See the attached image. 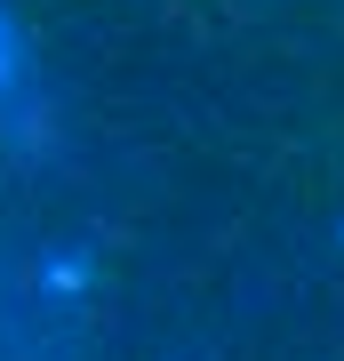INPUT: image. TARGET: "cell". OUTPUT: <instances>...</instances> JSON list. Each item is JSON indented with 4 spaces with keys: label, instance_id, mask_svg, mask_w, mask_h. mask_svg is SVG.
I'll list each match as a JSON object with an SVG mask.
<instances>
[{
    "label": "cell",
    "instance_id": "1",
    "mask_svg": "<svg viewBox=\"0 0 344 361\" xmlns=\"http://www.w3.org/2000/svg\"><path fill=\"white\" fill-rule=\"evenodd\" d=\"M25 121H32V49L0 8V137H25Z\"/></svg>",
    "mask_w": 344,
    "mask_h": 361
},
{
    "label": "cell",
    "instance_id": "2",
    "mask_svg": "<svg viewBox=\"0 0 344 361\" xmlns=\"http://www.w3.org/2000/svg\"><path fill=\"white\" fill-rule=\"evenodd\" d=\"M80 289H89V265H80L72 249L40 265V297H49V305H80Z\"/></svg>",
    "mask_w": 344,
    "mask_h": 361
}]
</instances>
